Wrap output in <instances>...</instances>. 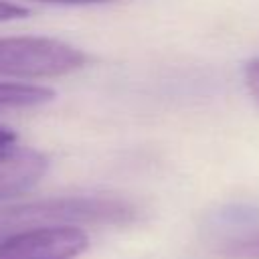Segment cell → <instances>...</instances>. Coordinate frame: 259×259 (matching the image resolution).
<instances>
[{"label":"cell","instance_id":"5b68a950","mask_svg":"<svg viewBox=\"0 0 259 259\" xmlns=\"http://www.w3.org/2000/svg\"><path fill=\"white\" fill-rule=\"evenodd\" d=\"M55 97V91L34 83L0 81V107H36Z\"/></svg>","mask_w":259,"mask_h":259},{"label":"cell","instance_id":"7a4b0ae2","mask_svg":"<svg viewBox=\"0 0 259 259\" xmlns=\"http://www.w3.org/2000/svg\"><path fill=\"white\" fill-rule=\"evenodd\" d=\"M134 217L132 204L119 198L103 196H69L30 202L0 210V233L20 231L36 225L67 221H127ZM8 233V235H10Z\"/></svg>","mask_w":259,"mask_h":259},{"label":"cell","instance_id":"3957f363","mask_svg":"<svg viewBox=\"0 0 259 259\" xmlns=\"http://www.w3.org/2000/svg\"><path fill=\"white\" fill-rule=\"evenodd\" d=\"M89 247L87 233L71 223L36 225L0 239V259H75Z\"/></svg>","mask_w":259,"mask_h":259},{"label":"cell","instance_id":"8992f818","mask_svg":"<svg viewBox=\"0 0 259 259\" xmlns=\"http://www.w3.org/2000/svg\"><path fill=\"white\" fill-rule=\"evenodd\" d=\"M221 253L225 259H259V231L227 243Z\"/></svg>","mask_w":259,"mask_h":259},{"label":"cell","instance_id":"30bf717a","mask_svg":"<svg viewBox=\"0 0 259 259\" xmlns=\"http://www.w3.org/2000/svg\"><path fill=\"white\" fill-rule=\"evenodd\" d=\"M42 2H65V4H85V2H103V0H42Z\"/></svg>","mask_w":259,"mask_h":259},{"label":"cell","instance_id":"ba28073f","mask_svg":"<svg viewBox=\"0 0 259 259\" xmlns=\"http://www.w3.org/2000/svg\"><path fill=\"white\" fill-rule=\"evenodd\" d=\"M24 16H28V8H24L16 2H10V0H0V22L24 18Z\"/></svg>","mask_w":259,"mask_h":259},{"label":"cell","instance_id":"52a82bcc","mask_svg":"<svg viewBox=\"0 0 259 259\" xmlns=\"http://www.w3.org/2000/svg\"><path fill=\"white\" fill-rule=\"evenodd\" d=\"M243 79H245V85H247L249 93L259 101V57L251 59L243 67Z\"/></svg>","mask_w":259,"mask_h":259},{"label":"cell","instance_id":"9c48e42d","mask_svg":"<svg viewBox=\"0 0 259 259\" xmlns=\"http://www.w3.org/2000/svg\"><path fill=\"white\" fill-rule=\"evenodd\" d=\"M16 142H18L16 132L10 130V127L0 125V158L6 156L8 152H12V150L16 148Z\"/></svg>","mask_w":259,"mask_h":259},{"label":"cell","instance_id":"6da1fadb","mask_svg":"<svg viewBox=\"0 0 259 259\" xmlns=\"http://www.w3.org/2000/svg\"><path fill=\"white\" fill-rule=\"evenodd\" d=\"M87 55L59 38L0 36V75L20 79H49L79 71Z\"/></svg>","mask_w":259,"mask_h":259},{"label":"cell","instance_id":"277c9868","mask_svg":"<svg viewBox=\"0 0 259 259\" xmlns=\"http://www.w3.org/2000/svg\"><path fill=\"white\" fill-rule=\"evenodd\" d=\"M47 170V160L34 150L14 148L0 158V198L30 188Z\"/></svg>","mask_w":259,"mask_h":259}]
</instances>
